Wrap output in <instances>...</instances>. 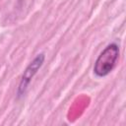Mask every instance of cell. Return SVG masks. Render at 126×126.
Masks as SVG:
<instances>
[{"instance_id": "obj_1", "label": "cell", "mask_w": 126, "mask_h": 126, "mask_svg": "<svg viewBox=\"0 0 126 126\" xmlns=\"http://www.w3.org/2000/svg\"><path fill=\"white\" fill-rule=\"evenodd\" d=\"M119 57V47L115 43L108 44L98 55L94 65V73L101 78L107 76L115 67Z\"/></svg>"}, {"instance_id": "obj_2", "label": "cell", "mask_w": 126, "mask_h": 126, "mask_svg": "<svg viewBox=\"0 0 126 126\" xmlns=\"http://www.w3.org/2000/svg\"><path fill=\"white\" fill-rule=\"evenodd\" d=\"M44 59H45V55L44 53H39L37 54L33 60L28 65V67L25 69L24 73H23V76L21 78V81H20V84H19V87H18V90H17V94L18 96H22L27 89H28V86L29 84L31 83L32 79L33 78V76L37 73V71L40 69V67L42 66L43 62H44Z\"/></svg>"}]
</instances>
